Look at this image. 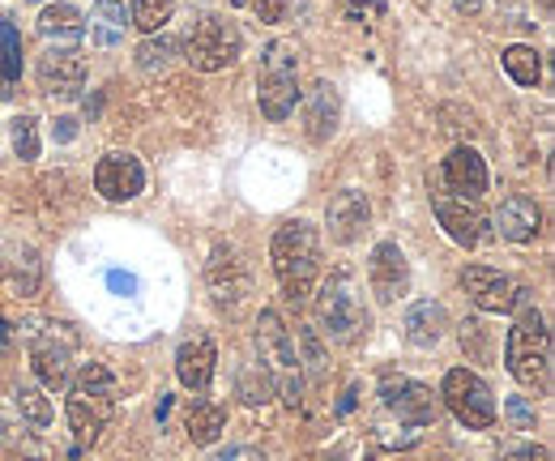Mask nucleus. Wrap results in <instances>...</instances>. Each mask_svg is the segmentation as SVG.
Listing matches in <instances>:
<instances>
[{
  "label": "nucleus",
  "mask_w": 555,
  "mask_h": 461,
  "mask_svg": "<svg viewBox=\"0 0 555 461\" xmlns=\"http://www.w3.org/2000/svg\"><path fill=\"white\" fill-rule=\"evenodd\" d=\"M500 65H504V73H508L517 86H539V77H543V56H539L530 43H513V48H504Z\"/></svg>",
  "instance_id": "nucleus-25"
},
{
  "label": "nucleus",
  "mask_w": 555,
  "mask_h": 461,
  "mask_svg": "<svg viewBox=\"0 0 555 461\" xmlns=\"http://www.w3.org/2000/svg\"><path fill=\"white\" fill-rule=\"evenodd\" d=\"M453 9H457V13H479L483 0H453Z\"/></svg>",
  "instance_id": "nucleus-40"
},
{
  "label": "nucleus",
  "mask_w": 555,
  "mask_h": 461,
  "mask_svg": "<svg viewBox=\"0 0 555 461\" xmlns=\"http://www.w3.org/2000/svg\"><path fill=\"white\" fill-rule=\"evenodd\" d=\"M39 86L52 99H77L86 86V56L77 48H52L39 61Z\"/></svg>",
  "instance_id": "nucleus-15"
},
{
  "label": "nucleus",
  "mask_w": 555,
  "mask_h": 461,
  "mask_svg": "<svg viewBox=\"0 0 555 461\" xmlns=\"http://www.w3.org/2000/svg\"><path fill=\"white\" fill-rule=\"evenodd\" d=\"M317 321H321V330L330 342H338V346H354V342H363L367 337V308H363V299H359V291H354V282H350L347 273H334V278H325L321 282V291H317Z\"/></svg>",
  "instance_id": "nucleus-4"
},
{
  "label": "nucleus",
  "mask_w": 555,
  "mask_h": 461,
  "mask_svg": "<svg viewBox=\"0 0 555 461\" xmlns=\"http://www.w3.org/2000/svg\"><path fill=\"white\" fill-rule=\"evenodd\" d=\"M94 189H99V197L103 201L141 197V189H145V171H141L138 154H129V150H112V154H103L99 167H94Z\"/></svg>",
  "instance_id": "nucleus-12"
},
{
  "label": "nucleus",
  "mask_w": 555,
  "mask_h": 461,
  "mask_svg": "<svg viewBox=\"0 0 555 461\" xmlns=\"http://www.w3.org/2000/svg\"><path fill=\"white\" fill-rule=\"evenodd\" d=\"M444 330H449V312L436 299H418L415 308L406 312V342L418 346V350H431L444 337Z\"/></svg>",
  "instance_id": "nucleus-21"
},
{
  "label": "nucleus",
  "mask_w": 555,
  "mask_h": 461,
  "mask_svg": "<svg viewBox=\"0 0 555 461\" xmlns=\"http://www.w3.org/2000/svg\"><path fill=\"white\" fill-rule=\"evenodd\" d=\"M444 184L449 193L462 201H483L487 193V163L475 145H453V154L444 158Z\"/></svg>",
  "instance_id": "nucleus-16"
},
{
  "label": "nucleus",
  "mask_w": 555,
  "mask_h": 461,
  "mask_svg": "<svg viewBox=\"0 0 555 461\" xmlns=\"http://www.w3.org/2000/svg\"><path fill=\"white\" fill-rule=\"evenodd\" d=\"M350 9H354V13H359V9H367V4H376V0H347Z\"/></svg>",
  "instance_id": "nucleus-42"
},
{
  "label": "nucleus",
  "mask_w": 555,
  "mask_h": 461,
  "mask_svg": "<svg viewBox=\"0 0 555 461\" xmlns=\"http://www.w3.org/2000/svg\"><path fill=\"white\" fill-rule=\"evenodd\" d=\"M39 35L43 39H65V43H77L81 35H86V13L77 9V4H48L43 13H39Z\"/></svg>",
  "instance_id": "nucleus-23"
},
{
  "label": "nucleus",
  "mask_w": 555,
  "mask_h": 461,
  "mask_svg": "<svg viewBox=\"0 0 555 461\" xmlns=\"http://www.w3.org/2000/svg\"><path fill=\"white\" fill-rule=\"evenodd\" d=\"M206 286L209 299L222 308V312H235L248 295H253V278H248V265L240 261V253L231 244H218L206 261Z\"/></svg>",
  "instance_id": "nucleus-9"
},
{
  "label": "nucleus",
  "mask_w": 555,
  "mask_h": 461,
  "mask_svg": "<svg viewBox=\"0 0 555 461\" xmlns=\"http://www.w3.org/2000/svg\"><path fill=\"white\" fill-rule=\"evenodd\" d=\"M116 410V376L103 363H81L77 381H69V427L77 449L94 445Z\"/></svg>",
  "instance_id": "nucleus-3"
},
{
  "label": "nucleus",
  "mask_w": 555,
  "mask_h": 461,
  "mask_svg": "<svg viewBox=\"0 0 555 461\" xmlns=\"http://www.w3.org/2000/svg\"><path fill=\"white\" fill-rule=\"evenodd\" d=\"M56 125H61V129H56V137H61V141H69L73 132H77V129H73V120H56Z\"/></svg>",
  "instance_id": "nucleus-41"
},
{
  "label": "nucleus",
  "mask_w": 555,
  "mask_h": 461,
  "mask_svg": "<svg viewBox=\"0 0 555 461\" xmlns=\"http://www.w3.org/2000/svg\"><path fill=\"white\" fill-rule=\"evenodd\" d=\"M253 4H257L261 22H282V13H286V4H282V0H253Z\"/></svg>",
  "instance_id": "nucleus-38"
},
{
  "label": "nucleus",
  "mask_w": 555,
  "mask_h": 461,
  "mask_svg": "<svg viewBox=\"0 0 555 461\" xmlns=\"http://www.w3.org/2000/svg\"><path fill=\"white\" fill-rule=\"evenodd\" d=\"M504 414H508V423H513L517 432H534V423H539V414H534V406H530L526 397H508V401H504Z\"/></svg>",
  "instance_id": "nucleus-35"
},
{
  "label": "nucleus",
  "mask_w": 555,
  "mask_h": 461,
  "mask_svg": "<svg viewBox=\"0 0 555 461\" xmlns=\"http://www.w3.org/2000/svg\"><path fill=\"white\" fill-rule=\"evenodd\" d=\"M380 397H385V406L406 423V427H427V423H436V414H440V406H436V397L427 385H418V381H406V376H385V385H380Z\"/></svg>",
  "instance_id": "nucleus-14"
},
{
  "label": "nucleus",
  "mask_w": 555,
  "mask_h": 461,
  "mask_svg": "<svg viewBox=\"0 0 555 461\" xmlns=\"http://www.w3.org/2000/svg\"><path fill=\"white\" fill-rule=\"evenodd\" d=\"M462 346L475 363H487L491 359V333L483 330V321H462Z\"/></svg>",
  "instance_id": "nucleus-33"
},
{
  "label": "nucleus",
  "mask_w": 555,
  "mask_h": 461,
  "mask_svg": "<svg viewBox=\"0 0 555 461\" xmlns=\"http://www.w3.org/2000/svg\"><path fill=\"white\" fill-rule=\"evenodd\" d=\"M35 372H39V385H43V389H52V394L69 389V381H73L69 346H56V337L35 342Z\"/></svg>",
  "instance_id": "nucleus-22"
},
{
  "label": "nucleus",
  "mask_w": 555,
  "mask_h": 461,
  "mask_svg": "<svg viewBox=\"0 0 555 461\" xmlns=\"http://www.w3.org/2000/svg\"><path fill=\"white\" fill-rule=\"evenodd\" d=\"M431 209L444 227V235L462 248H479L487 240V214L479 209V201H462L453 193H431Z\"/></svg>",
  "instance_id": "nucleus-11"
},
{
  "label": "nucleus",
  "mask_w": 555,
  "mask_h": 461,
  "mask_svg": "<svg viewBox=\"0 0 555 461\" xmlns=\"http://www.w3.org/2000/svg\"><path fill=\"white\" fill-rule=\"evenodd\" d=\"M495 231L508 240V244H534L539 231H543V209L539 201L526 197V193H508L495 209Z\"/></svg>",
  "instance_id": "nucleus-18"
},
{
  "label": "nucleus",
  "mask_w": 555,
  "mask_h": 461,
  "mask_svg": "<svg viewBox=\"0 0 555 461\" xmlns=\"http://www.w3.org/2000/svg\"><path fill=\"white\" fill-rule=\"evenodd\" d=\"M13 406H17V414L30 419L35 427H48V423H52V401L43 397V389H35V385H22V389L13 394Z\"/></svg>",
  "instance_id": "nucleus-30"
},
{
  "label": "nucleus",
  "mask_w": 555,
  "mask_h": 461,
  "mask_svg": "<svg viewBox=\"0 0 555 461\" xmlns=\"http://www.w3.org/2000/svg\"><path fill=\"white\" fill-rule=\"evenodd\" d=\"M222 427H227V410L218 401H206V397L193 401L189 414H184V432H189L193 445H214L222 436Z\"/></svg>",
  "instance_id": "nucleus-24"
},
{
  "label": "nucleus",
  "mask_w": 555,
  "mask_h": 461,
  "mask_svg": "<svg viewBox=\"0 0 555 461\" xmlns=\"http://www.w3.org/2000/svg\"><path fill=\"white\" fill-rule=\"evenodd\" d=\"M107 286H112L116 295H138V278L125 273V269H112V273H107Z\"/></svg>",
  "instance_id": "nucleus-37"
},
{
  "label": "nucleus",
  "mask_w": 555,
  "mask_h": 461,
  "mask_svg": "<svg viewBox=\"0 0 555 461\" xmlns=\"http://www.w3.org/2000/svg\"><path fill=\"white\" fill-rule=\"evenodd\" d=\"M513 312H517V321H513L508 342H504L508 372H513L517 385H526L534 394H547L552 389V333L543 325V312L530 304L526 291H521Z\"/></svg>",
  "instance_id": "nucleus-1"
},
{
  "label": "nucleus",
  "mask_w": 555,
  "mask_h": 461,
  "mask_svg": "<svg viewBox=\"0 0 555 461\" xmlns=\"http://www.w3.org/2000/svg\"><path fill=\"white\" fill-rule=\"evenodd\" d=\"M270 261L282 282V299L286 304H304L312 295V282L321 273V231L308 218H291L274 231L270 244Z\"/></svg>",
  "instance_id": "nucleus-2"
},
{
  "label": "nucleus",
  "mask_w": 555,
  "mask_h": 461,
  "mask_svg": "<svg viewBox=\"0 0 555 461\" xmlns=\"http://www.w3.org/2000/svg\"><path fill=\"white\" fill-rule=\"evenodd\" d=\"M462 291L470 295V304L479 312H495V317L500 312H513L517 299H521V286L508 273L491 269V265H466L462 269Z\"/></svg>",
  "instance_id": "nucleus-10"
},
{
  "label": "nucleus",
  "mask_w": 555,
  "mask_h": 461,
  "mask_svg": "<svg viewBox=\"0 0 555 461\" xmlns=\"http://www.w3.org/2000/svg\"><path fill=\"white\" fill-rule=\"evenodd\" d=\"M125 26H129V13H125V4H116V0H103V4L94 9V17H90V35H94V43H103V48L120 43V39H125Z\"/></svg>",
  "instance_id": "nucleus-26"
},
{
  "label": "nucleus",
  "mask_w": 555,
  "mask_h": 461,
  "mask_svg": "<svg viewBox=\"0 0 555 461\" xmlns=\"http://www.w3.org/2000/svg\"><path fill=\"white\" fill-rule=\"evenodd\" d=\"M176 13V0H133L129 4V26H138L141 35H158Z\"/></svg>",
  "instance_id": "nucleus-27"
},
{
  "label": "nucleus",
  "mask_w": 555,
  "mask_h": 461,
  "mask_svg": "<svg viewBox=\"0 0 555 461\" xmlns=\"http://www.w3.org/2000/svg\"><path fill=\"white\" fill-rule=\"evenodd\" d=\"M22 77V35L13 22H0V81L13 86Z\"/></svg>",
  "instance_id": "nucleus-29"
},
{
  "label": "nucleus",
  "mask_w": 555,
  "mask_h": 461,
  "mask_svg": "<svg viewBox=\"0 0 555 461\" xmlns=\"http://www.w3.org/2000/svg\"><path fill=\"white\" fill-rule=\"evenodd\" d=\"M440 397H444V406L453 410V419L466 423L470 432L495 427V397H491V389H487V381L479 372L453 368V372L444 376V385H440Z\"/></svg>",
  "instance_id": "nucleus-7"
},
{
  "label": "nucleus",
  "mask_w": 555,
  "mask_h": 461,
  "mask_svg": "<svg viewBox=\"0 0 555 461\" xmlns=\"http://www.w3.org/2000/svg\"><path fill=\"white\" fill-rule=\"evenodd\" d=\"M504 461H552V453L543 445H513L504 449Z\"/></svg>",
  "instance_id": "nucleus-36"
},
{
  "label": "nucleus",
  "mask_w": 555,
  "mask_h": 461,
  "mask_svg": "<svg viewBox=\"0 0 555 461\" xmlns=\"http://www.w3.org/2000/svg\"><path fill=\"white\" fill-rule=\"evenodd\" d=\"M257 346H261V363L270 368L274 385L282 389V401L286 406H299V394H304V376H299V350H295V337L282 325L274 308H266L257 317Z\"/></svg>",
  "instance_id": "nucleus-6"
},
{
  "label": "nucleus",
  "mask_w": 555,
  "mask_h": 461,
  "mask_svg": "<svg viewBox=\"0 0 555 461\" xmlns=\"http://www.w3.org/2000/svg\"><path fill=\"white\" fill-rule=\"evenodd\" d=\"M171 56H176V43L163 39V35H150L138 48V68L141 73H163V68L171 65Z\"/></svg>",
  "instance_id": "nucleus-31"
},
{
  "label": "nucleus",
  "mask_w": 555,
  "mask_h": 461,
  "mask_svg": "<svg viewBox=\"0 0 555 461\" xmlns=\"http://www.w3.org/2000/svg\"><path fill=\"white\" fill-rule=\"evenodd\" d=\"M295 337H299V346H304V359H299V363H304L308 372H321V368H325V346H321L317 330H312V325H299Z\"/></svg>",
  "instance_id": "nucleus-34"
},
{
  "label": "nucleus",
  "mask_w": 555,
  "mask_h": 461,
  "mask_svg": "<svg viewBox=\"0 0 555 461\" xmlns=\"http://www.w3.org/2000/svg\"><path fill=\"white\" fill-rule=\"evenodd\" d=\"M367 282H372V291H376L380 304H393V299H402L411 291V261H406V253L393 240H385V244L372 248V257H367Z\"/></svg>",
  "instance_id": "nucleus-13"
},
{
  "label": "nucleus",
  "mask_w": 555,
  "mask_h": 461,
  "mask_svg": "<svg viewBox=\"0 0 555 461\" xmlns=\"http://www.w3.org/2000/svg\"><path fill=\"white\" fill-rule=\"evenodd\" d=\"M257 103L270 120H286L299 103V52L291 39H274L266 48V65H261V81H257Z\"/></svg>",
  "instance_id": "nucleus-5"
},
{
  "label": "nucleus",
  "mask_w": 555,
  "mask_h": 461,
  "mask_svg": "<svg viewBox=\"0 0 555 461\" xmlns=\"http://www.w3.org/2000/svg\"><path fill=\"white\" fill-rule=\"evenodd\" d=\"M9 137H13V154H17L22 163H35V158H39V129H35V116H17Z\"/></svg>",
  "instance_id": "nucleus-32"
},
{
  "label": "nucleus",
  "mask_w": 555,
  "mask_h": 461,
  "mask_svg": "<svg viewBox=\"0 0 555 461\" xmlns=\"http://www.w3.org/2000/svg\"><path fill=\"white\" fill-rule=\"evenodd\" d=\"M367 222H372V205L367 197L359 193V189H343V193H334L330 201V209H325V227H330V240L334 244H354L363 231H367Z\"/></svg>",
  "instance_id": "nucleus-17"
},
{
  "label": "nucleus",
  "mask_w": 555,
  "mask_h": 461,
  "mask_svg": "<svg viewBox=\"0 0 555 461\" xmlns=\"http://www.w3.org/2000/svg\"><path fill=\"white\" fill-rule=\"evenodd\" d=\"M209 461H266L257 449H227V453H214Z\"/></svg>",
  "instance_id": "nucleus-39"
},
{
  "label": "nucleus",
  "mask_w": 555,
  "mask_h": 461,
  "mask_svg": "<svg viewBox=\"0 0 555 461\" xmlns=\"http://www.w3.org/2000/svg\"><path fill=\"white\" fill-rule=\"evenodd\" d=\"M274 389L278 385L266 363H248V368L240 372V397H244L248 406H266V401L274 397Z\"/></svg>",
  "instance_id": "nucleus-28"
},
{
  "label": "nucleus",
  "mask_w": 555,
  "mask_h": 461,
  "mask_svg": "<svg viewBox=\"0 0 555 461\" xmlns=\"http://www.w3.org/2000/svg\"><path fill=\"white\" fill-rule=\"evenodd\" d=\"M240 52H244V35L227 17H202L197 30L189 35V65L197 73H218V68L235 65Z\"/></svg>",
  "instance_id": "nucleus-8"
},
{
  "label": "nucleus",
  "mask_w": 555,
  "mask_h": 461,
  "mask_svg": "<svg viewBox=\"0 0 555 461\" xmlns=\"http://www.w3.org/2000/svg\"><path fill=\"white\" fill-rule=\"evenodd\" d=\"M338 116H343V99H338V86L334 81H317L312 94H308V107H304V125L312 141H330L338 129Z\"/></svg>",
  "instance_id": "nucleus-20"
},
{
  "label": "nucleus",
  "mask_w": 555,
  "mask_h": 461,
  "mask_svg": "<svg viewBox=\"0 0 555 461\" xmlns=\"http://www.w3.org/2000/svg\"><path fill=\"white\" fill-rule=\"evenodd\" d=\"M214 372H218V350H214V342H209L206 333H193L189 342H180V350H176V376H180L184 389L206 394L209 385H214Z\"/></svg>",
  "instance_id": "nucleus-19"
}]
</instances>
